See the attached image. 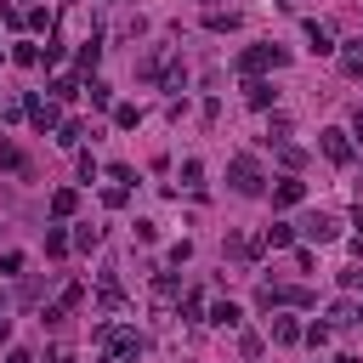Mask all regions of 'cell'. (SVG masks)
Instances as JSON below:
<instances>
[{
	"mask_svg": "<svg viewBox=\"0 0 363 363\" xmlns=\"http://www.w3.org/2000/svg\"><path fill=\"white\" fill-rule=\"evenodd\" d=\"M96 346H102V363H136V352H142L136 329H125V323H102Z\"/></svg>",
	"mask_w": 363,
	"mask_h": 363,
	"instance_id": "obj_1",
	"label": "cell"
},
{
	"mask_svg": "<svg viewBox=\"0 0 363 363\" xmlns=\"http://www.w3.org/2000/svg\"><path fill=\"white\" fill-rule=\"evenodd\" d=\"M284 62H289V57H284L278 45H250V51H238V74H244V79H261L267 68H284Z\"/></svg>",
	"mask_w": 363,
	"mask_h": 363,
	"instance_id": "obj_2",
	"label": "cell"
},
{
	"mask_svg": "<svg viewBox=\"0 0 363 363\" xmlns=\"http://www.w3.org/2000/svg\"><path fill=\"white\" fill-rule=\"evenodd\" d=\"M227 182H233V193H244V199H255V193H261V182H267V176H261V164H255V159H250V153H238V159H233V164H227Z\"/></svg>",
	"mask_w": 363,
	"mask_h": 363,
	"instance_id": "obj_3",
	"label": "cell"
},
{
	"mask_svg": "<svg viewBox=\"0 0 363 363\" xmlns=\"http://www.w3.org/2000/svg\"><path fill=\"white\" fill-rule=\"evenodd\" d=\"M318 147H323V159H329V164H352V136H346V130H323V136H318Z\"/></svg>",
	"mask_w": 363,
	"mask_h": 363,
	"instance_id": "obj_4",
	"label": "cell"
},
{
	"mask_svg": "<svg viewBox=\"0 0 363 363\" xmlns=\"http://www.w3.org/2000/svg\"><path fill=\"white\" fill-rule=\"evenodd\" d=\"M301 233H306V238H312V244H329V238H335V233H340V221H335V216H329V210H312V216H306V221H301Z\"/></svg>",
	"mask_w": 363,
	"mask_h": 363,
	"instance_id": "obj_5",
	"label": "cell"
},
{
	"mask_svg": "<svg viewBox=\"0 0 363 363\" xmlns=\"http://www.w3.org/2000/svg\"><path fill=\"white\" fill-rule=\"evenodd\" d=\"M301 199H306V182H295V176H284V182L272 187V204H278V210H295Z\"/></svg>",
	"mask_w": 363,
	"mask_h": 363,
	"instance_id": "obj_6",
	"label": "cell"
},
{
	"mask_svg": "<svg viewBox=\"0 0 363 363\" xmlns=\"http://www.w3.org/2000/svg\"><path fill=\"white\" fill-rule=\"evenodd\" d=\"M306 40H312V51H318V57H329V51H335V28H329V23H318V17H306Z\"/></svg>",
	"mask_w": 363,
	"mask_h": 363,
	"instance_id": "obj_7",
	"label": "cell"
},
{
	"mask_svg": "<svg viewBox=\"0 0 363 363\" xmlns=\"http://www.w3.org/2000/svg\"><path fill=\"white\" fill-rule=\"evenodd\" d=\"M335 51H340V68H346L352 79H363V34L346 40V45H335Z\"/></svg>",
	"mask_w": 363,
	"mask_h": 363,
	"instance_id": "obj_8",
	"label": "cell"
},
{
	"mask_svg": "<svg viewBox=\"0 0 363 363\" xmlns=\"http://www.w3.org/2000/svg\"><path fill=\"white\" fill-rule=\"evenodd\" d=\"M23 108H28V119H34V130H51V125H57V102H40V96H28Z\"/></svg>",
	"mask_w": 363,
	"mask_h": 363,
	"instance_id": "obj_9",
	"label": "cell"
},
{
	"mask_svg": "<svg viewBox=\"0 0 363 363\" xmlns=\"http://www.w3.org/2000/svg\"><path fill=\"white\" fill-rule=\"evenodd\" d=\"M244 96H250V108H272V102H278V91H272L267 79H244Z\"/></svg>",
	"mask_w": 363,
	"mask_h": 363,
	"instance_id": "obj_10",
	"label": "cell"
},
{
	"mask_svg": "<svg viewBox=\"0 0 363 363\" xmlns=\"http://www.w3.org/2000/svg\"><path fill=\"white\" fill-rule=\"evenodd\" d=\"M238 318H244V312H238V306H233V301H216V306H210V318H204V323H216V329H238Z\"/></svg>",
	"mask_w": 363,
	"mask_h": 363,
	"instance_id": "obj_11",
	"label": "cell"
},
{
	"mask_svg": "<svg viewBox=\"0 0 363 363\" xmlns=\"http://www.w3.org/2000/svg\"><path fill=\"white\" fill-rule=\"evenodd\" d=\"M74 210H79V193H74V187H57V193H51V216L62 221V216H74Z\"/></svg>",
	"mask_w": 363,
	"mask_h": 363,
	"instance_id": "obj_12",
	"label": "cell"
},
{
	"mask_svg": "<svg viewBox=\"0 0 363 363\" xmlns=\"http://www.w3.org/2000/svg\"><path fill=\"white\" fill-rule=\"evenodd\" d=\"M261 244H267V250H284V244H295V227H289V221H272V227L261 233Z\"/></svg>",
	"mask_w": 363,
	"mask_h": 363,
	"instance_id": "obj_13",
	"label": "cell"
},
{
	"mask_svg": "<svg viewBox=\"0 0 363 363\" xmlns=\"http://www.w3.org/2000/svg\"><path fill=\"white\" fill-rule=\"evenodd\" d=\"M204 28H210V34H227V28H238V11H216V6H210V11H204Z\"/></svg>",
	"mask_w": 363,
	"mask_h": 363,
	"instance_id": "obj_14",
	"label": "cell"
},
{
	"mask_svg": "<svg viewBox=\"0 0 363 363\" xmlns=\"http://www.w3.org/2000/svg\"><path fill=\"white\" fill-rule=\"evenodd\" d=\"M272 340H278V346H295V340H301V323H295V318H272Z\"/></svg>",
	"mask_w": 363,
	"mask_h": 363,
	"instance_id": "obj_15",
	"label": "cell"
},
{
	"mask_svg": "<svg viewBox=\"0 0 363 363\" xmlns=\"http://www.w3.org/2000/svg\"><path fill=\"white\" fill-rule=\"evenodd\" d=\"M85 96H91V108H108L113 102V85L108 79H85Z\"/></svg>",
	"mask_w": 363,
	"mask_h": 363,
	"instance_id": "obj_16",
	"label": "cell"
},
{
	"mask_svg": "<svg viewBox=\"0 0 363 363\" xmlns=\"http://www.w3.org/2000/svg\"><path fill=\"white\" fill-rule=\"evenodd\" d=\"M176 289H182L176 272H159V278H153V301H176Z\"/></svg>",
	"mask_w": 363,
	"mask_h": 363,
	"instance_id": "obj_17",
	"label": "cell"
},
{
	"mask_svg": "<svg viewBox=\"0 0 363 363\" xmlns=\"http://www.w3.org/2000/svg\"><path fill=\"white\" fill-rule=\"evenodd\" d=\"M346 323H357V306L352 301H335L329 306V329H346Z\"/></svg>",
	"mask_w": 363,
	"mask_h": 363,
	"instance_id": "obj_18",
	"label": "cell"
},
{
	"mask_svg": "<svg viewBox=\"0 0 363 363\" xmlns=\"http://www.w3.org/2000/svg\"><path fill=\"white\" fill-rule=\"evenodd\" d=\"M96 57H102V45H96V34H91V40L79 45V74H91V68H96Z\"/></svg>",
	"mask_w": 363,
	"mask_h": 363,
	"instance_id": "obj_19",
	"label": "cell"
},
{
	"mask_svg": "<svg viewBox=\"0 0 363 363\" xmlns=\"http://www.w3.org/2000/svg\"><path fill=\"white\" fill-rule=\"evenodd\" d=\"M159 79H164V91H187V68H182V62H170Z\"/></svg>",
	"mask_w": 363,
	"mask_h": 363,
	"instance_id": "obj_20",
	"label": "cell"
},
{
	"mask_svg": "<svg viewBox=\"0 0 363 363\" xmlns=\"http://www.w3.org/2000/svg\"><path fill=\"white\" fill-rule=\"evenodd\" d=\"M136 119H142V108H130V102L113 108V125H119V130H136Z\"/></svg>",
	"mask_w": 363,
	"mask_h": 363,
	"instance_id": "obj_21",
	"label": "cell"
},
{
	"mask_svg": "<svg viewBox=\"0 0 363 363\" xmlns=\"http://www.w3.org/2000/svg\"><path fill=\"white\" fill-rule=\"evenodd\" d=\"M182 187H193V193L204 187V164H199V159H187V164H182Z\"/></svg>",
	"mask_w": 363,
	"mask_h": 363,
	"instance_id": "obj_22",
	"label": "cell"
},
{
	"mask_svg": "<svg viewBox=\"0 0 363 363\" xmlns=\"http://www.w3.org/2000/svg\"><path fill=\"white\" fill-rule=\"evenodd\" d=\"M11 57H17L23 68H34V62H40V45H34V40H17V51H11Z\"/></svg>",
	"mask_w": 363,
	"mask_h": 363,
	"instance_id": "obj_23",
	"label": "cell"
},
{
	"mask_svg": "<svg viewBox=\"0 0 363 363\" xmlns=\"http://www.w3.org/2000/svg\"><path fill=\"white\" fill-rule=\"evenodd\" d=\"M79 136H85V125H79V119H68V125H62V130H57V142H62V147H74V142H79Z\"/></svg>",
	"mask_w": 363,
	"mask_h": 363,
	"instance_id": "obj_24",
	"label": "cell"
},
{
	"mask_svg": "<svg viewBox=\"0 0 363 363\" xmlns=\"http://www.w3.org/2000/svg\"><path fill=\"white\" fill-rule=\"evenodd\" d=\"M0 170H23V153L11 142H0Z\"/></svg>",
	"mask_w": 363,
	"mask_h": 363,
	"instance_id": "obj_25",
	"label": "cell"
},
{
	"mask_svg": "<svg viewBox=\"0 0 363 363\" xmlns=\"http://www.w3.org/2000/svg\"><path fill=\"white\" fill-rule=\"evenodd\" d=\"M62 250H68V233L51 227V233H45V255H62Z\"/></svg>",
	"mask_w": 363,
	"mask_h": 363,
	"instance_id": "obj_26",
	"label": "cell"
},
{
	"mask_svg": "<svg viewBox=\"0 0 363 363\" xmlns=\"http://www.w3.org/2000/svg\"><path fill=\"white\" fill-rule=\"evenodd\" d=\"M125 199H130V187H119V182H113V187H108V193H102V204H108V210H119V204H125Z\"/></svg>",
	"mask_w": 363,
	"mask_h": 363,
	"instance_id": "obj_27",
	"label": "cell"
},
{
	"mask_svg": "<svg viewBox=\"0 0 363 363\" xmlns=\"http://www.w3.org/2000/svg\"><path fill=\"white\" fill-rule=\"evenodd\" d=\"M0 272H23V250H6L0 255Z\"/></svg>",
	"mask_w": 363,
	"mask_h": 363,
	"instance_id": "obj_28",
	"label": "cell"
},
{
	"mask_svg": "<svg viewBox=\"0 0 363 363\" xmlns=\"http://www.w3.org/2000/svg\"><path fill=\"white\" fill-rule=\"evenodd\" d=\"M182 312H187V323H199V312H204V295H187V301H182Z\"/></svg>",
	"mask_w": 363,
	"mask_h": 363,
	"instance_id": "obj_29",
	"label": "cell"
},
{
	"mask_svg": "<svg viewBox=\"0 0 363 363\" xmlns=\"http://www.w3.org/2000/svg\"><path fill=\"white\" fill-rule=\"evenodd\" d=\"M346 136H357V142H363V108L352 113V130H346Z\"/></svg>",
	"mask_w": 363,
	"mask_h": 363,
	"instance_id": "obj_30",
	"label": "cell"
},
{
	"mask_svg": "<svg viewBox=\"0 0 363 363\" xmlns=\"http://www.w3.org/2000/svg\"><path fill=\"white\" fill-rule=\"evenodd\" d=\"M352 227H357V238H363V204H357V210H352Z\"/></svg>",
	"mask_w": 363,
	"mask_h": 363,
	"instance_id": "obj_31",
	"label": "cell"
},
{
	"mask_svg": "<svg viewBox=\"0 0 363 363\" xmlns=\"http://www.w3.org/2000/svg\"><path fill=\"white\" fill-rule=\"evenodd\" d=\"M6 363H28V352H11V357H6Z\"/></svg>",
	"mask_w": 363,
	"mask_h": 363,
	"instance_id": "obj_32",
	"label": "cell"
},
{
	"mask_svg": "<svg viewBox=\"0 0 363 363\" xmlns=\"http://www.w3.org/2000/svg\"><path fill=\"white\" fill-rule=\"evenodd\" d=\"M51 363H74V352H57V357H51Z\"/></svg>",
	"mask_w": 363,
	"mask_h": 363,
	"instance_id": "obj_33",
	"label": "cell"
},
{
	"mask_svg": "<svg viewBox=\"0 0 363 363\" xmlns=\"http://www.w3.org/2000/svg\"><path fill=\"white\" fill-rule=\"evenodd\" d=\"M335 363H357V357H335Z\"/></svg>",
	"mask_w": 363,
	"mask_h": 363,
	"instance_id": "obj_34",
	"label": "cell"
},
{
	"mask_svg": "<svg viewBox=\"0 0 363 363\" xmlns=\"http://www.w3.org/2000/svg\"><path fill=\"white\" fill-rule=\"evenodd\" d=\"M0 318H6V295H0Z\"/></svg>",
	"mask_w": 363,
	"mask_h": 363,
	"instance_id": "obj_35",
	"label": "cell"
}]
</instances>
